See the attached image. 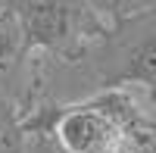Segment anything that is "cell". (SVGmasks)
Returning a JSON list of instances; mask_svg holds the SVG:
<instances>
[{"label": "cell", "mask_w": 156, "mask_h": 153, "mask_svg": "<svg viewBox=\"0 0 156 153\" xmlns=\"http://www.w3.org/2000/svg\"><path fill=\"white\" fill-rule=\"evenodd\" d=\"M90 3L97 6V12L112 28H122V25L156 16V0H90Z\"/></svg>", "instance_id": "cell-5"}, {"label": "cell", "mask_w": 156, "mask_h": 153, "mask_svg": "<svg viewBox=\"0 0 156 153\" xmlns=\"http://www.w3.org/2000/svg\"><path fill=\"white\" fill-rule=\"evenodd\" d=\"M0 153H28L25 112L3 91H0Z\"/></svg>", "instance_id": "cell-4"}, {"label": "cell", "mask_w": 156, "mask_h": 153, "mask_svg": "<svg viewBox=\"0 0 156 153\" xmlns=\"http://www.w3.org/2000/svg\"><path fill=\"white\" fill-rule=\"evenodd\" d=\"M0 16L22 31L37 56L75 62L112 37V25L90 0H3Z\"/></svg>", "instance_id": "cell-1"}, {"label": "cell", "mask_w": 156, "mask_h": 153, "mask_svg": "<svg viewBox=\"0 0 156 153\" xmlns=\"http://www.w3.org/2000/svg\"><path fill=\"white\" fill-rule=\"evenodd\" d=\"M0 22H3V19H0Z\"/></svg>", "instance_id": "cell-8"}, {"label": "cell", "mask_w": 156, "mask_h": 153, "mask_svg": "<svg viewBox=\"0 0 156 153\" xmlns=\"http://www.w3.org/2000/svg\"><path fill=\"white\" fill-rule=\"evenodd\" d=\"M28 153H62L53 134H28Z\"/></svg>", "instance_id": "cell-6"}, {"label": "cell", "mask_w": 156, "mask_h": 153, "mask_svg": "<svg viewBox=\"0 0 156 153\" xmlns=\"http://www.w3.org/2000/svg\"><path fill=\"white\" fill-rule=\"evenodd\" d=\"M87 100L119 125V131L128 137V144H131L134 153H144V150L153 147V131H156L153 119L137 106V100L125 87H103V91H94Z\"/></svg>", "instance_id": "cell-3"}, {"label": "cell", "mask_w": 156, "mask_h": 153, "mask_svg": "<svg viewBox=\"0 0 156 153\" xmlns=\"http://www.w3.org/2000/svg\"><path fill=\"white\" fill-rule=\"evenodd\" d=\"M109 44L115 53V69L100 81L97 91L140 84V87H147L150 103L156 109V16L112 28Z\"/></svg>", "instance_id": "cell-2"}, {"label": "cell", "mask_w": 156, "mask_h": 153, "mask_svg": "<svg viewBox=\"0 0 156 153\" xmlns=\"http://www.w3.org/2000/svg\"><path fill=\"white\" fill-rule=\"evenodd\" d=\"M0 3H3V0H0ZM0 19H3V16H0Z\"/></svg>", "instance_id": "cell-7"}]
</instances>
